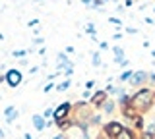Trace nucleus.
Masks as SVG:
<instances>
[{
  "label": "nucleus",
  "instance_id": "obj_11",
  "mask_svg": "<svg viewBox=\"0 0 155 139\" xmlns=\"http://www.w3.org/2000/svg\"><path fill=\"white\" fill-rule=\"evenodd\" d=\"M68 85H70V83H68V81H64V83H62V85H58V89H60V91H62V89H66V87H68Z\"/></svg>",
  "mask_w": 155,
  "mask_h": 139
},
{
  "label": "nucleus",
  "instance_id": "obj_8",
  "mask_svg": "<svg viewBox=\"0 0 155 139\" xmlns=\"http://www.w3.org/2000/svg\"><path fill=\"white\" fill-rule=\"evenodd\" d=\"M33 122H35V126H37L39 129H43V126H45V124H43V120L39 118V116H35V118H33Z\"/></svg>",
  "mask_w": 155,
  "mask_h": 139
},
{
  "label": "nucleus",
  "instance_id": "obj_3",
  "mask_svg": "<svg viewBox=\"0 0 155 139\" xmlns=\"http://www.w3.org/2000/svg\"><path fill=\"white\" fill-rule=\"evenodd\" d=\"M120 131H122V126H120V124H116V122H113V124H109V126H107V133H109V135H118Z\"/></svg>",
  "mask_w": 155,
  "mask_h": 139
},
{
  "label": "nucleus",
  "instance_id": "obj_7",
  "mask_svg": "<svg viewBox=\"0 0 155 139\" xmlns=\"http://www.w3.org/2000/svg\"><path fill=\"white\" fill-rule=\"evenodd\" d=\"M118 139H130V131L128 129H122V131L118 133Z\"/></svg>",
  "mask_w": 155,
  "mask_h": 139
},
{
  "label": "nucleus",
  "instance_id": "obj_9",
  "mask_svg": "<svg viewBox=\"0 0 155 139\" xmlns=\"http://www.w3.org/2000/svg\"><path fill=\"white\" fill-rule=\"evenodd\" d=\"M126 116H130V118H134V116H136V112H134V108H130V106H126Z\"/></svg>",
  "mask_w": 155,
  "mask_h": 139
},
{
  "label": "nucleus",
  "instance_id": "obj_4",
  "mask_svg": "<svg viewBox=\"0 0 155 139\" xmlns=\"http://www.w3.org/2000/svg\"><path fill=\"white\" fill-rule=\"evenodd\" d=\"M66 112H68V104H62L60 108H56V112H54L56 120H62V116H66Z\"/></svg>",
  "mask_w": 155,
  "mask_h": 139
},
{
  "label": "nucleus",
  "instance_id": "obj_10",
  "mask_svg": "<svg viewBox=\"0 0 155 139\" xmlns=\"http://www.w3.org/2000/svg\"><path fill=\"white\" fill-rule=\"evenodd\" d=\"M103 108L107 110V112H110V110H113V104H110V103H107V104H105V106H103Z\"/></svg>",
  "mask_w": 155,
  "mask_h": 139
},
{
  "label": "nucleus",
  "instance_id": "obj_5",
  "mask_svg": "<svg viewBox=\"0 0 155 139\" xmlns=\"http://www.w3.org/2000/svg\"><path fill=\"white\" fill-rule=\"evenodd\" d=\"M105 99V93H95V97H93V103L95 104H101V100Z\"/></svg>",
  "mask_w": 155,
  "mask_h": 139
},
{
  "label": "nucleus",
  "instance_id": "obj_1",
  "mask_svg": "<svg viewBox=\"0 0 155 139\" xmlns=\"http://www.w3.org/2000/svg\"><path fill=\"white\" fill-rule=\"evenodd\" d=\"M6 81H8L10 85H12V87H16L19 81H21V74H19L18 70H10V71H8V75H6Z\"/></svg>",
  "mask_w": 155,
  "mask_h": 139
},
{
  "label": "nucleus",
  "instance_id": "obj_2",
  "mask_svg": "<svg viewBox=\"0 0 155 139\" xmlns=\"http://www.w3.org/2000/svg\"><path fill=\"white\" fill-rule=\"evenodd\" d=\"M149 99H151V91H142V93H138L134 97V100H136L138 106H140V103H142V106H145V104L149 103Z\"/></svg>",
  "mask_w": 155,
  "mask_h": 139
},
{
  "label": "nucleus",
  "instance_id": "obj_6",
  "mask_svg": "<svg viewBox=\"0 0 155 139\" xmlns=\"http://www.w3.org/2000/svg\"><path fill=\"white\" fill-rule=\"evenodd\" d=\"M14 116H18V110H14V108H8V122H12Z\"/></svg>",
  "mask_w": 155,
  "mask_h": 139
}]
</instances>
